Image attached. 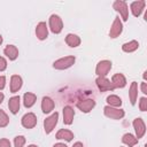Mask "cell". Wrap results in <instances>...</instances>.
I'll return each instance as SVG.
<instances>
[{
  "mask_svg": "<svg viewBox=\"0 0 147 147\" xmlns=\"http://www.w3.org/2000/svg\"><path fill=\"white\" fill-rule=\"evenodd\" d=\"M6 85V78L5 76H0V90H2Z\"/></svg>",
  "mask_w": 147,
  "mask_h": 147,
  "instance_id": "1f68e13d",
  "label": "cell"
},
{
  "mask_svg": "<svg viewBox=\"0 0 147 147\" xmlns=\"http://www.w3.org/2000/svg\"><path fill=\"white\" fill-rule=\"evenodd\" d=\"M57 119H59V114L54 113V114H52L49 117H47L44 121V129H45L46 133H51L53 131V129L57 124Z\"/></svg>",
  "mask_w": 147,
  "mask_h": 147,
  "instance_id": "5b68a950",
  "label": "cell"
},
{
  "mask_svg": "<svg viewBox=\"0 0 147 147\" xmlns=\"http://www.w3.org/2000/svg\"><path fill=\"white\" fill-rule=\"evenodd\" d=\"M133 127L136 130V134H137V139L142 138V136L146 132V125L144 123V121L141 118H136L133 121Z\"/></svg>",
  "mask_w": 147,
  "mask_h": 147,
  "instance_id": "30bf717a",
  "label": "cell"
},
{
  "mask_svg": "<svg viewBox=\"0 0 147 147\" xmlns=\"http://www.w3.org/2000/svg\"><path fill=\"white\" fill-rule=\"evenodd\" d=\"M111 69V62L110 61H107V60H103V61H100L98 64H96V68H95V72L99 77H105L109 70Z\"/></svg>",
  "mask_w": 147,
  "mask_h": 147,
  "instance_id": "277c9868",
  "label": "cell"
},
{
  "mask_svg": "<svg viewBox=\"0 0 147 147\" xmlns=\"http://www.w3.org/2000/svg\"><path fill=\"white\" fill-rule=\"evenodd\" d=\"M103 113L107 117L109 118H114V119H121L124 117V110L123 109H117L110 106H106L103 108Z\"/></svg>",
  "mask_w": 147,
  "mask_h": 147,
  "instance_id": "7a4b0ae2",
  "label": "cell"
},
{
  "mask_svg": "<svg viewBox=\"0 0 147 147\" xmlns=\"http://www.w3.org/2000/svg\"><path fill=\"white\" fill-rule=\"evenodd\" d=\"M0 147H10V141L8 139H0Z\"/></svg>",
  "mask_w": 147,
  "mask_h": 147,
  "instance_id": "4dcf8cb0",
  "label": "cell"
},
{
  "mask_svg": "<svg viewBox=\"0 0 147 147\" xmlns=\"http://www.w3.org/2000/svg\"><path fill=\"white\" fill-rule=\"evenodd\" d=\"M129 95H130V101L132 105L136 103V100H137V96H138V84L136 82H133L130 86V92H129Z\"/></svg>",
  "mask_w": 147,
  "mask_h": 147,
  "instance_id": "cb8c5ba5",
  "label": "cell"
},
{
  "mask_svg": "<svg viewBox=\"0 0 147 147\" xmlns=\"http://www.w3.org/2000/svg\"><path fill=\"white\" fill-rule=\"evenodd\" d=\"M54 108V101L48 98V96H44L42 98V101H41V109H42V113L45 114H48L53 110Z\"/></svg>",
  "mask_w": 147,
  "mask_h": 147,
  "instance_id": "e0dca14e",
  "label": "cell"
},
{
  "mask_svg": "<svg viewBox=\"0 0 147 147\" xmlns=\"http://www.w3.org/2000/svg\"><path fill=\"white\" fill-rule=\"evenodd\" d=\"M28 147H38V146H36V145H30V146H28Z\"/></svg>",
  "mask_w": 147,
  "mask_h": 147,
  "instance_id": "f35d334b",
  "label": "cell"
},
{
  "mask_svg": "<svg viewBox=\"0 0 147 147\" xmlns=\"http://www.w3.org/2000/svg\"><path fill=\"white\" fill-rule=\"evenodd\" d=\"M74 115H75V111L71 107H69V106L64 107V109H63V123L67 125H70L74 121Z\"/></svg>",
  "mask_w": 147,
  "mask_h": 147,
  "instance_id": "9a60e30c",
  "label": "cell"
},
{
  "mask_svg": "<svg viewBox=\"0 0 147 147\" xmlns=\"http://www.w3.org/2000/svg\"><path fill=\"white\" fill-rule=\"evenodd\" d=\"M123 31V25H122V22L119 20V17H115L114 22H113V25L110 28V31H109V36L110 38H116L118 37Z\"/></svg>",
  "mask_w": 147,
  "mask_h": 147,
  "instance_id": "52a82bcc",
  "label": "cell"
},
{
  "mask_svg": "<svg viewBox=\"0 0 147 147\" xmlns=\"http://www.w3.org/2000/svg\"><path fill=\"white\" fill-rule=\"evenodd\" d=\"M122 141H123L125 145H127L129 147H133V146L138 142V139H137L134 136H132L131 133H125V134L123 136V138H122Z\"/></svg>",
  "mask_w": 147,
  "mask_h": 147,
  "instance_id": "d4e9b609",
  "label": "cell"
},
{
  "mask_svg": "<svg viewBox=\"0 0 147 147\" xmlns=\"http://www.w3.org/2000/svg\"><path fill=\"white\" fill-rule=\"evenodd\" d=\"M8 123H9V118H8L7 114L3 110H0V127L7 126Z\"/></svg>",
  "mask_w": 147,
  "mask_h": 147,
  "instance_id": "4316f807",
  "label": "cell"
},
{
  "mask_svg": "<svg viewBox=\"0 0 147 147\" xmlns=\"http://www.w3.org/2000/svg\"><path fill=\"white\" fill-rule=\"evenodd\" d=\"M6 68H7V62H6V60H5L2 56H0V71H3Z\"/></svg>",
  "mask_w": 147,
  "mask_h": 147,
  "instance_id": "f546056e",
  "label": "cell"
},
{
  "mask_svg": "<svg viewBox=\"0 0 147 147\" xmlns=\"http://www.w3.org/2000/svg\"><path fill=\"white\" fill-rule=\"evenodd\" d=\"M95 106V101L94 100H91V99H86V100H82L77 103V107L84 111V113H88L91 111Z\"/></svg>",
  "mask_w": 147,
  "mask_h": 147,
  "instance_id": "8fae6325",
  "label": "cell"
},
{
  "mask_svg": "<svg viewBox=\"0 0 147 147\" xmlns=\"http://www.w3.org/2000/svg\"><path fill=\"white\" fill-rule=\"evenodd\" d=\"M8 107H9V110L13 113V114H16L20 109V96H13L9 99V102H8Z\"/></svg>",
  "mask_w": 147,
  "mask_h": 147,
  "instance_id": "d6986e66",
  "label": "cell"
},
{
  "mask_svg": "<svg viewBox=\"0 0 147 147\" xmlns=\"http://www.w3.org/2000/svg\"><path fill=\"white\" fill-rule=\"evenodd\" d=\"M36 100H37V96L33 93H25L24 96H23V102H24V106L26 108L32 107L34 105Z\"/></svg>",
  "mask_w": 147,
  "mask_h": 147,
  "instance_id": "7402d4cb",
  "label": "cell"
},
{
  "mask_svg": "<svg viewBox=\"0 0 147 147\" xmlns=\"http://www.w3.org/2000/svg\"><path fill=\"white\" fill-rule=\"evenodd\" d=\"M138 47H139V42L137 40H131L129 42L123 44L122 49L124 52H126V53H131V52H134L136 49H138Z\"/></svg>",
  "mask_w": 147,
  "mask_h": 147,
  "instance_id": "44dd1931",
  "label": "cell"
},
{
  "mask_svg": "<svg viewBox=\"0 0 147 147\" xmlns=\"http://www.w3.org/2000/svg\"><path fill=\"white\" fill-rule=\"evenodd\" d=\"M113 6H114V9L117 10V11L121 14L123 21H127V14H129L127 3H126L125 1H119V0H117V1L114 2Z\"/></svg>",
  "mask_w": 147,
  "mask_h": 147,
  "instance_id": "8992f818",
  "label": "cell"
},
{
  "mask_svg": "<svg viewBox=\"0 0 147 147\" xmlns=\"http://www.w3.org/2000/svg\"><path fill=\"white\" fill-rule=\"evenodd\" d=\"M111 84L114 88H122L126 85V79L122 74H116L111 78Z\"/></svg>",
  "mask_w": 147,
  "mask_h": 147,
  "instance_id": "4fadbf2b",
  "label": "cell"
},
{
  "mask_svg": "<svg viewBox=\"0 0 147 147\" xmlns=\"http://www.w3.org/2000/svg\"><path fill=\"white\" fill-rule=\"evenodd\" d=\"M2 44V37H1V34H0V45Z\"/></svg>",
  "mask_w": 147,
  "mask_h": 147,
  "instance_id": "74e56055",
  "label": "cell"
},
{
  "mask_svg": "<svg viewBox=\"0 0 147 147\" xmlns=\"http://www.w3.org/2000/svg\"><path fill=\"white\" fill-rule=\"evenodd\" d=\"M21 87H22V78L18 75L11 76V79H10V92L11 93H15Z\"/></svg>",
  "mask_w": 147,
  "mask_h": 147,
  "instance_id": "2e32d148",
  "label": "cell"
},
{
  "mask_svg": "<svg viewBox=\"0 0 147 147\" xmlns=\"http://www.w3.org/2000/svg\"><path fill=\"white\" fill-rule=\"evenodd\" d=\"M146 74H147V72H146V71H145V72H144V78H145V79H146V78H147V75H146Z\"/></svg>",
  "mask_w": 147,
  "mask_h": 147,
  "instance_id": "8d00e7d4",
  "label": "cell"
},
{
  "mask_svg": "<svg viewBox=\"0 0 147 147\" xmlns=\"http://www.w3.org/2000/svg\"><path fill=\"white\" fill-rule=\"evenodd\" d=\"M107 102L110 105V107H119L122 105V99L117 95H109L107 98Z\"/></svg>",
  "mask_w": 147,
  "mask_h": 147,
  "instance_id": "484cf974",
  "label": "cell"
},
{
  "mask_svg": "<svg viewBox=\"0 0 147 147\" xmlns=\"http://www.w3.org/2000/svg\"><path fill=\"white\" fill-rule=\"evenodd\" d=\"M145 5H146V2H145L144 0L133 1V2L131 3V11H132L133 16H136V17L140 16V14L142 13V10H144V8H145Z\"/></svg>",
  "mask_w": 147,
  "mask_h": 147,
  "instance_id": "7c38bea8",
  "label": "cell"
},
{
  "mask_svg": "<svg viewBox=\"0 0 147 147\" xmlns=\"http://www.w3.org/2000/svg\"><path fill=\"white\" fill-rule=\"evenodd\" d=\"M139 108H140L141 111H146V110H147V99H146V98H141V99H140Z\"/></svg>",
  "mask_w": 147,
  "mask_h": 147,
  "instance_id": "f1b7e54d",
  "label": "cell"
},
{
  "mask_svg": "<svg viewBox=\"0 0 147 147\" xmlns=\"http://www.w3.org/2000/svg\"><path fill=\"white\" fill-rule=\"evenodd\" d=\"M36 34H37V38L40 39V40H44L47 38V34H48V30H47V25L45 22H40L37 28H36Z\"/></svg>",
  "mask_w": 147,
  "mask_h": 147,
  "instance_id": "5bb4252c",
  "label": "cell"
},
{
  "mask_svg": "<svg viewBox=\"0 0 147 147\" xmlns=\"http://www.w3.org/2000/svg\"><path fill=\"white\" fill-rule=\"evenodd\" d=\"M74 138V133L69 130H60L56 133V139H64L65 141H71Z\"/></svg>",
  "mask_w": 147,
  "mask_h": 147,
  "instance_id": "603a6c76",
  "label": "cell"
},
{
  "mask_svg": "<svg viewBox=\"0 0 147 147\" xmlns=\"http://www.w3.org/2000/svg\"><path fill=\"white\" fill-rule=\"evenodd\" d=\"M141 92L144 94H147V85H146V83H142L141 84Z\"/></svg>",
  "mask_w": 147,
  "mask_h": 147,
  "instance_id": "d6a6232c",
  "label": "cell"
},
{
  "mask_svg": "<svg viewBox=\"0 0 147 147\" xmlns=\"http://www.w3.org/2000/svg\"><path fill=\"white\" fill-rule=\"evenodd\" d=\"M5 55L9 59V60H15L18 56V49L16 48V46L14 45H8L5 49H3Z\"/></svg>",
  "mask_w": 147,
  "mask_h": 147,
  "instance_id": "ac0fdd59",
  "label": "cell"
},
{
  "mask_svg": "<svg viewBox=\"0 0 147 147\" xmlns=\"http://www.w3.org/2000/svg\"><path fill=\"white\" fill-rule=\"evenodd\" d=\"M72 147H84L83 146V144L82 142H76V144H74V146Z\"/></svg>",
  "mask_w": 147,
  "mask_h": 147,
  "instance_id": "e575fe53",
  "label": "cell"
},
{
  "mask_svg": "<svg viewBox=\"0 0 147 147\" xmlns=\"http://www.w3.org/2000/svg\"><path fill=\"white\" fill-rule=\"evenodd\" d=\"M14 144H15V147H23V145L25 144V138L23 136H17L15 137Z\"/></svg>",
  "mask_w": 147,
  "mask_h": 147,
  "instance_id": "83f0119b",
  "label": "cell"
},
{
  "mask_svg": "<svg viewBox=\"0 0 147 147\" xmlns=\"http://www.w3.org/2000/svg\"><path fill=\"white\" fill-rule=\"evenodd\" d=\"M74 63H75V57H74V56H65V57H61V59L56 60V61L53 63V67H54L55 69L63 70V69L70 68Z\"/></svg>",
  "mask_w": 147,
  "mask_h": 147,
  "instance_id": "6da1fadb",
  "label": "cell"
},
{
  "mask_svg": "<svg viewBox=\"0 0 147 147\" xmlns=\"http://www.w3.org/2000/svg\"><path fill=\"white\" fill-rule=\"evenodd\" d=\"M3 98H5V95H3V94H2L1 92H0V103L2 102V100H3Z\"/></svg>",
  "mask_w": 147,
  "mask_h": 147,
  "instance_id": "d590c367",
  "label": "cell"
},
{
  "mask_svg": "<svg viewBox=\"0 0 147 147\" xmlns=\"http://www.w3.org/2000/svg\"><path fill=\"white\" fill-rule=\"evenodd\" d=\"M49 28H51L52 32H54V33H60L62 31L63 23H62V20L59 15L54 14L49 17Z\"/></svg>",
  "mask_w": 147,
  "mask_h": 147,
  "instance_id": "3957f363",
  "label": "cell"
},
{
  "mask_svg": "<svg viewBox=\"0 0 147 147\" xmlns=\"http://www.w3.org/2000/svg\"><path fill=\"white\" fill-rule=\"evenodd\" d=\"M65 42L70 46V47H77L79 46L80 44V38L74 33H69L67 37H65Z\"/></svg>",
  "mask_w": 147,
  "mask_h": 147,
  "instance_id": "ffe728a7",
  "label": "cell"
},
{
  "mask_svg": "<svg viewBox=\"0 0 147 147\" xmlns=\"http://www.w3.org/2000/svg\"><path fill=\"white\" fill-rule=\"evenodd\" d=\"M53 147H68L67 145H64V144H61V142H59V144H55Z\"/></svg>",
  "mask_w": 147,
  "mask_h": 147,
  "instance_id": "836d02e7",
  "label": "cell"
},
{
  "mask_svg": "<svg viewBox=\"0 0 147 147\" xmlns=\"http://www.w3.org/2000/svg\"><path fill=\"white\" fill-rule=\"evenodd\" d=\"M37 124V117L33 113H28L22 117V125L26 129H32Z\"/></svg>",
  "mask_w": 147,
  "mask_h": 147,
  "instance_id": "ba28073f",
  "label": "cell"
},
{
  "mask_svg": "<svg viewBox=\"0 0 147 147\" xmlns=\"http://www.w3.org/2000/svg\"><path fill=\"white\" fill-rule=\"evenodd\" d=\"M95 82H96V85H98V87L100 88L101 92H105V91H113V90H114L113 84H111L110 80H108L106 77H98Z\"/></svg>",
  "mask_w": 147,
  "mask_h": 147,
  "instance_id": "9c48e42d",
  "label": "cell"
}]
</instances>
